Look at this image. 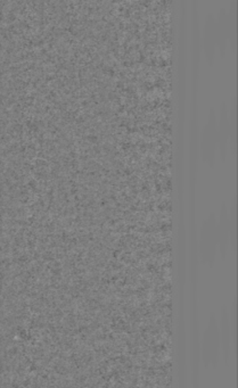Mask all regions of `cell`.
<instances>
[{"label":"cell","instance_id":"6da1fadb","mask_svg":"<svg viewBox=\"0 0 238 388\" xmlns=\"http://www.w3.org/2000/svg\"><path fill=\"white\" fill-rule=\"evenodd\" d=\"M221 355L220 337H219L218 319L212 314L208 327L204 331L202 344H200V358L203 359L205 367H215Z\"/></svg>","mask_w":238,"mask_h":388},{"label":"cell","instance_id":"7a4b0ae2","mask_svg":"<svg viewBox=\"0 0 238 388\" xmlns=\"http://www.w3.org/2000/svg\"><path fill=\"white\" fill-rule=\"evenodd\" d=\"M218 245V228L215 226L213 217L204 222L202 238H200V253L204 263L211 264L215 262V253Z\"/></svg>","mask_w":238,"mask_h":388},{"label":"cell","instance_id":"3957f363","mask_svg":"<svg viewBox=\"0 0 238 388\" xmlns=\"http://www.w3.org/2000/svg\"><path fill=\"white\" fill-rule=\"evenodd\" d=\"M219 337H220L221 355L225 363H228L232 348L236 346V338L232 333L230 326V311L226 307L221 310L220 319L218 320Z\"/></svg>","mask_w":238,"mask_h":388}]
</instances>
